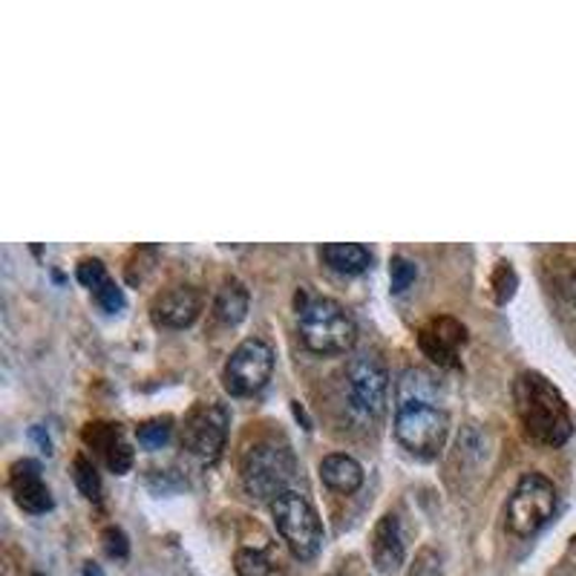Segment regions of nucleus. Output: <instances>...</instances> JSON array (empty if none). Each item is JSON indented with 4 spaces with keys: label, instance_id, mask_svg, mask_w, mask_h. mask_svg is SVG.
I'll return each instance as SVG.
<instances>
[{
    "label": "nucleus",
    "instance_id": "dca6fc26",
    "mask_svg": "<svg viewBox=\"0 0 576 576\" xmlns=\"http://www.w3.org/2000/svg\"><path fill=\"white\" fill-rule=\"evenodd\" d=\"M326 266L338 275H364L366 268L373 266V254L369 248L358 246V242H329L320 248Z\"/></svg>",
    "mask_w": 576,
    "mask_h": 576
},
{
    "label": "nucleus",
    "instance_id": "7ed1b4c3",
    "mask_svg": "<svg viewBox=\"0 0 576 576\" xmlns=\"http://www.w3.org/2000/svg\"><path fill=\"white\" fill-rule=\"evenodd\" d=\"M242 487L251 499L271 501L288 490V481L295 478V453L280 441H257L242 456Z\"/></svg>",
    "mask_w": 576,
    "mask_h": 576
},
{
    "label": "nucleus",
    "instance_id": "423d86ee",
    "mask_svg": "<svg viewBox=\"0 0 576 576\" xmlns=\"http://www.w3.org/2000/svg\"><path fill=\"white\" fill-rule=\"evenodd\" d=\"M556 510V487L542 473H527L519 478L514 496L507 501V527L516 536H534L548 525Z\"/></svg>",
    "mask_w": 576,
    "mask_h": 576
},
{
    "label": "nucleus",
    "instance_id": "4be33fe9",
    "mask_svg": "<svg viewBox=\"0 0 576 576\" xmlns=\"http://www.w3.org/2000/svg\"><path fill=\"white\" fill-rule=\"evenodd\" d=\"M556 286H559L563 295H568L570 300L576 302V254L574 251L559 254V260H556Z\"/></svg>",
    "mask_w": 576,
    "mask_h": 576
},
{
    "label": "nucleus",
    "instance_id": "f03ea898",
    "mask_svg": "<svg viewBox=\"0 0 576 576\" xmlns=\"http://www.w3.org/2000/svg\"><path fill=\"white\" fill-rule=\"evenodd\" d=\"M297 331H300L302 346L315 355H344L358 340V326H355L351 315L338 300H329V297H315V300L302 302Z\"/></svg>",
    "mask_w": 576,
    "mask_h": 576
},
{
    "label": "nucleus",
    "instance_id": "ddd939ff",
    "mask_svg": "<svg viewBox=\"0 0 576 576\" xmlns=\"http://www.w3.org/2000/svg\"><path fill=\"white\" fill-rule=\"evenodd\" d=\"M85 444L105 458L107 470L116 473V476H125V473H130V467H133V450H130V444H127L119 424H107V421L87 424Z\"/></svg>",
    "mask_w": 576,
    "mask_h": 576
},
{
    "label": "nucleus",
    "instance_id": "cd10ccee",
    "mask_svg": "<svg viewBox=\"0 0 576 576\" xmlns=\"http://www.w3.org/2000/svg\"><path fill=\"white\" fill-rule=\"evenodd\" d=\"M32 576H43V574H32Z\"/></svg>",
    "mask_w": 576,
    "mask_h": 576
},
{
    "label": "nucleus",
    "instance_id": "6e6552de",
    "mask_svg": "<svg viewBox=\"0 0 576 576\" xmlns=\"http://www.w3.org/2000/svg\"><path fill=\"white\" fill-rule=\"evenodd\" d=\"M271 369H275V351H271V346L257 338L242 340L231 351V358H228L226 369H222V384H226V389L231 395L246 398V395L260 393L266 387L268 378H271Z\"/></svg>",
    "mask_w": 576,
    "mask_h": 576
},
{
    "label": "nucleus",
    "instance_id": "f3484780",
    "mask_svg": "<svg viewBox=\"0 0 576 576\" xmlns=\"http://www.w3.org/2000/svg\"><path fill=\"white\" fill-rule=\"evenodd\" d=\"M248 288L239 280H226L219 286L217 297H213V315H217L219 324L237 326L246 320L248 315Z\"/></svg>",
    "mask_w": 576,
    "mask_h": 576
},
{
    "label": "nucleus",
    "instance_id": "a211bd4d",
    "mask_svg": "<svg viewBox=\"0 0 576 576\" xmlns=\"http://www.w3.org/2000/svg\"><path fill=\"white\" fill-rule=\"evenodd\" d=\"M72 478H76L78 490L85 493L87 499L99 501L101 478H99V470H96V464H92L90 458L78 456L76 461H72Z\"/></svg>",
    "mask_w": 576,
    "mask_h": 576
},
{
    "label": "nucleus",
    "instance_id": "39448f33",
    "mask_svg": "<svg viewBox=\"0 0 576 576\" xmlns=\"http://www.w3.org/2000/svg\"><path fill=\"white\" fill-rule=\"evenodd\" d=\"M271 516H275V525L288 550L302 563L315 559L320 545H324V525H320V516L311 507V501L302 493L286 490L271 501Z\"/></svg>",
    "mask_w": 576,
    "mask_h": 576
},
{
    "label": "nucleus",
    "instance_id": "f8f14e48",
    "mask_svg": "<svg viewBox=\"0 0 576 576\" xmlns=\"http://www.w3.org/2000/svg\"><path fill=\"white\" fill-rule=\"evenodd\" d=\"M9 487H12L18 507H23L27 514L41 516L52 510V493L43 485L41 464L32 461V458H21L9 467Z\"/></svg>",
    "mask_w": 576,
    "mask_h": 576
},
{
    "label": "nucleus",
    "instance_id": "9b49d317",
    "mask_svg": "<svg viewBox=\"0 0 576 576\" xmlns=\"http://www.w3.org/2000/svg\"><path fill=\"white\" fill-rule=\"evenodd\" d=\"M199 311H202V297L193 286H170L150 302L153 320L168 329H185L197 320Z\"/></svg>",
    "mask_w": 576,
    "mask_h": 576
},
{
    "label": "nucleus",
    "instance_id": "f257e3e1",
    "mask_svg": "<svg viewBox=\"0 0 576 576\" xmlns=\"http://www.w3.org/2000/svg\"><path fill=\"white\" fill-rule=\"evenodd\" d=\"M514 401L527 436L536 438V441L559 447L574 433L568 404L545 375L522 373L514 384Z\"/></svg>",
    "mask_w": 576,
    "mask_h": 576
},
{
    "label": "nucleus",
    "instance_id": "5701e85b",
    "mask_svg": "<svg viewBox=\"0 0 576 576\" xmlns=\"http://www.w3.org/2000/svg\"><path fill=\"white\" fill-rule=\"evenodd\" d=\"M493 291H496V302H507L516 295V271L510 262H499L493 271Z\"/></svg>",
    "mask_w": 576,
    "mask_h": 576
},
{
    "label": "nucleus",
    "instance_id": "2eb2a0df",
    "mask_svg": "<svg viewBox=\"0 0 576 576\" xmlns=\"http://www.w3.org/2000/svg\"><path fill=\"white\" fill-rule=\"evenodd\" d=\"M320 478H324V485L331 487L335 493H349L358 490L364 485V467L351 456H344V453H331L320 461Z\"/></svg>",
    "mask_w": 576,
    "mask_h": 576
},
{
    "label": "nucleus",
    "instance_id": "412c9836",
    "mask_svg": "<svg viewBox=\"0 0 576 576\" xmlns=\"http://www.w3.org/2000/svg\"><path fill=\"white\" fill-rule=\"evenodd\" d=\"M136 436H139L141 447H148V450L162 447V444L170 438V418H153V421L139 424Z\"/></svg>",
    "mask_w": 576,
    "mask_h": 576
},
{
    "label": "nucleus",
    "instance_id": "aec40b11",
    "mask_svg": "<svg viewBox=\"0 0 576 576\" xmlns=\"http://www.w3.org/2000/svg\"><path fill=\"white\" fill-rule=\"evenodd\" d=\"M415 275H418L415 262L407 260V257H401V254L389 260V286H393L395 295H404V291L415 282Z\"/></svg>",
    "mask_w": 576,
    "mask_h": 576
},
{
    "label": "nucleus",
    "instance_id": "20e7f679",
    "mask_svg": "<svg viewBox=\"0 0 576 576\" xmlns=\"http://www.w3.org/2000/svg\"><path fill=\"white\" fill-rule=\"evenodd\" d=\"M450 418L429 398H398L395 409V438L415 456H436L447 441Z\"/></svg>",
    "mask_w": 576,
    "mask_h": 576
},
{
    "label": "nucleus",
    "instance_id": "a878e982",
    "mask_svg": "<svg viewBox=\"0 0 576 576\" xmlns=\"http://www.w3.org/2000/svg\"><path fill=\"white\" fill-rule=\"evenodd\" d=\"M92 295H96V302H99L105 311H121V309H125V295H121V288L116 286L113 280H107L105 286L96 288Z\"/></svg>",
    "mask_w": 576,
    "mask_h": 576
},
{
    "label": "nucleus",
    "instance_id": "1a4fd4ad",
    "mask_svg": "<svg viewBox=\"0 0 576 576\" xmlns=\"http://www.w3.org/2000/svg\"><path fill=\"white\" fill-rule=\"evenodd\" d=\"M228 424H231V418H228V409L222 404H197L185 418V450L193 453L197 458H205V461L217 458L219 450L226 447Z\"/></svg>",
    "mask_w": 576,
    "mask_h": 576
},
{
    "label": "nucleus",
    "instance_id": "9d476101",
    "mask_svg": "<svg viewBox=\"0 0 576 576\" xmlns=\"http://www.w3.org/2000/svg\"><path fill=\"white\" fill-rule=\"evenodd\" d=\"M467 344V329L453 317H433L429 324L418 331V346H421L424 358H429L438 366H458V351Z\"/></svg>",
    "mask_w": 576,
    "mask_h": 576
},
{
    "label": "nucleus",
    "instance_id": "b1692460",
    "mask_svg": "<svg viewBox=\"0 0 576 576\" xmlns=\"http://www.w3.org/2000/svg\"><path fill=\"white\" fill-rule=\"evenodd\" d=\"M78 280H81V286L96 291V288L105 286V282L110 280V275H107L105 262L96 260V257H87V260L78 262Z\"/></svg>",
    "mask_w": 576,
    "mask_h": 576
},
{
    "label": "nucleus",
    "instance_id": "393cba45",
    "mask_svg": "<svg viewBox=\"0 0 576 576\" xmlns=\"http://www.w3.org/2000/svg\"><path fill=\"white\" fill-rule=\"evenodd\" d=\"M101 539H105V554L110 556V559H127V554H130V542H127V534L121 527H107L105 534H101Z\"/></svg>",
    "mask_w": 576,
    "mask_h": 576
},
{
    "label": "nucleus",
    "instance_id": "6ab92c4d",
    "mask_svg": "<svg viewBox=\"0 0 576 576\" xmlns=\"http://www.w3.org/2000/svg\"><path fill=\"white\" fill-rule=\"evenodd\" d=\"M234 568L239 576H271V563L262 550L242 548L234 556Z\"/></svg>",
    "mask_w": 576,
    "mask_h": 576
},
{
    "label": "nucleus",
    "instance_id": "4468645a",
    "mask_svg": "<svg viewBox=\"0 0 576 576\" xmlns=\"http://www.w3.org/2000/svg\"><path fill=\"white\" fill-rule=\"evenodd\" d=\"M404 559H407V545H404L401 522L398 516L387 514L380 516V522L373 530V563L384 576H393L401 570Z\"/></svg>",
    "mask_w": 576,
    "mask_h": 576
},
{
    "label": "nucleus",
    "instance_id": "0eeeda50",
    "mask_svg": "<svg viewBox=\"0 0 576 576\" xmlns=\"http://www.w3.org/2000/svg\"><path fill=\"white\" fill-rule=\"evenodd\" d=\"M389 389L387 366L380 364L375 355H358L346 366V401L349 409L364 421H373L384 413Z\"/></svg>",
    "mask_w": 576,
    "mask_h": 576
},
{
    "label": "nucleus",
    "instance_id": "bb28decb",
    "mask_svg": "<svg viewBox=\"0 0 576 576\" xmlns=\"http://www.w3.org/2000/svg\"><path fill=\"white\" fill-rule=\"evenodd\" d=\"M85 576H105V570H101L96 563H87L85 565Z\"/></svg>",
    "mask_w": 576,
    "mask_h": 576
}]
</instances>
